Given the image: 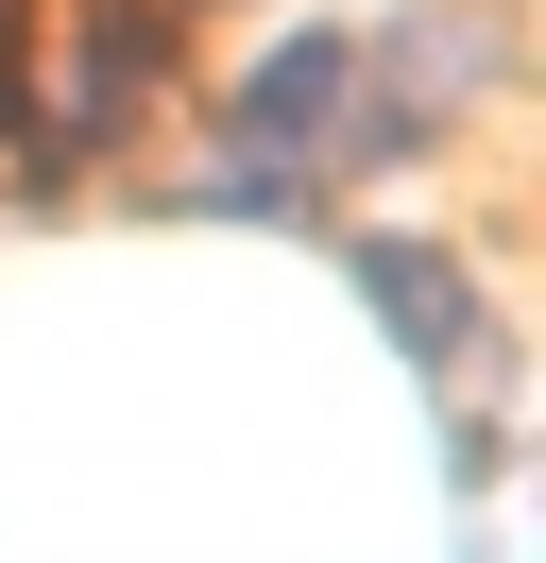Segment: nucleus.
<instances>
[{"mask_svg":"<svg viewBox=\"0 0 546 563\" xmlns=\"http://www.w3.org/2000/svg\"><path fill=\"white\" fill-rule=\"evenodd\" d=\"M154 103H171V0H68V52H52V86H18V137L120 154Z\"/></svg>","mask_w":546,"mask_h":563,"instance_id":"1","label":"nucleus"},{"mask_svg":"<svg viewBox=\"0 0 546 563\" xmlns=\"http://www.w3.org/2000/svg\"><path fill=\"white\" fill-rule=\"evenodd\" d=\"M341 103H359V35H341V18H307V35H273L256 52V86H239V172H273L307 206V172H325V137H341Z\"/></svg>","mask_w":546,"mask_h":563,"instance_id":"2","label":"nucleus"},{"mask_svg":"<svg viewBox=\"0 0 546 563\" xmlns=\"http://www.w3.org/2000/svg\"><path fill=\"white\" fill-rule=\"evenodd\" d=\"M359 308L393 324L410 376H461L478 358V290H461V256H427V240H359Z\"/></svg>","mask_w":546,"mask_h":563,"instance_id":"3","label":"nucleus"}]
</instances>
